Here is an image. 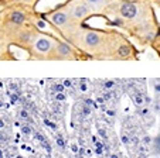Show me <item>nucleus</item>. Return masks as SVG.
Instances as JSON below:
<instances>
[{"label":"nucleus","mask_w":160,"mask_h":158,"mask_svg":"<svg viewBox=\"0 0 160 158\" xmlns=\"http://www.w3.org/2000/svg\"><path fill=\"white\" fill-rule=\"evenodd\" d=\"M42 158H45V157H42Z\"/></svg>","instance_id":"nucleus-26"},{"label":"nucleus","mask_w":160,"mask_h":158,"mask_svg":"<svg viewBox=\"0 0 160 158\" xmlns=\"http://www.w3.org/2000/svg\"><path fill=\"white\" fill-rule=\"evenodd\" d=\"M37 16H38V13L36 12V7L26 3V2L12 4L6 10L3 24H2V31L16 28V27H21V26L28 24V23H34Z\"/></svg>","instance_id":"nucleus-3"},{"label":"nucleus","mask_w":160,"mask_h":158,"mask_svg":"<svg viewBox=\"0 0 160 158\" xmlns=\"http://www.w3.org/2000/svg\"><path fill=\"white\" fill-rule=\"evenodd\" d=\"M153 89H154V92H156V95L160 93V79H154L153 81Z\"/></svg>","instance_id":"nucleus-14"},{"label":"nucleus","mask_w":160,"mask_h":158,"mask_svg":"<svg viewBox=\"0 0 160 158\" xmlns=\"http://www.w3.org/2000/svg\"><path fill=\"white\" fill-rule=\"evenodd\" d=\"M89 7L92 9L95 16H101V13L106 9L108 6H111L112 3H115L116 0H85Z\"/></svg>","instance_id":"nucleus-9"},{"label":"nucleus","mask_w":160,"mask_h":158,"mask_svg":"<svg viewBox=\"0 0 160 158\" xmlns=\"http://www.w3.org/2000/svg\"><path fill=\"white\" fill-rule=\"evenodd\" d=\"M57 37L52 34L44 33L40 30L38 34L36 36L30 50L27 51L28 60H38V61H51V55L54 47L57 44Z\"/></svg>","instance_id":"nucleus-4"},{"label":"nucleus","mask_w":160,"mask_h":158,"mask_svg":"<svg viewBox=\"0 0 160 158\" xmlns=\"http://www.w3.org/2000/svg\"><path fill=\"white\" fill-rule=\"evenodd\" d=\"M152 2H153V3H154V4H157V6H159V7H160V0H152Z\"/></svg>","instance_id":"nucleus-19"},{"label":"nucleus","mask_w":160,"mask_h":158,"mask_svg":"<svg viewBox=\"0 0 160 158\" xmlns=\"http://www.w3.org/2000/svg\"><path fill=\"white\" fill-rule=\"evenodd\" d=\"M130 96H132V99H133L136 106H142L143 104V96L139 93V90H135L133 93H130Z\"/></svg>","instance_id":"nucleus-10"},{"label":"nucleus","mask_w":160,"mask_h":158,"mask_svg":"<svg viewBox=\"0 0 160 158\" xmlns=\"http://www.w3.org/2000/svg\"><path fill=\"white\" fill-rule=\"evenodd\" d=\"M21 130H23V133H27V134H28V133H30V130H28V128H24V127H23V128H21Z\"/></svg>","instance_id":"nucleus-21"},{"label":"nucleus","mask_w":160,"mask_h":158,"mask_svg":"<svg viewBox=\"0 0 160 158\" xmlns=\"http://www.w3.org/2000/svg\"><path fill=\"white\" fill-rule=\"evenodd\" d=\"M153 148L156 150V152H159L160 154V134L153 140Z\"/></svg>","instance_id":"nucleus-12"},{"label":"nucleus","mask_w":160,"mask_h":158,"mask_svg":"<svg viewBox=\"0 0 160 158\" xmlns=\"http://www.w3.org/2000/svg\"><path fill=\"white\" fill-rule=\"evenodd\" d=\"M57 99H61V100H64V99H65V96H64V95H57Z\"/></svg>","instance_id":"nucleus-20"},{"label":"nucleus","mask_w":160,"mask_h":158,"mask_svg":"<svg viewBox=\"0 0 160 158\" xmlns=\"http://www.w3.org/2000/svg\"><path fill=\"white\" fill-rule=\"evenodd\" d=\"M17 158H23V157H20V155H18V157H17Z\"/></svg>","instance_id":"nucleus-25"},{"label":"nucleus","mask_w":160,"mask_h":158,"mask_svg":"<svg viewBox=\"0 0 160 158\" xmlns=\"http://www.w3.org/2000/svg\"><path fill=\"white\" fill-rule=\"evenodd\" d=\"M23 2H26V3H28V4H31V6L36 7V6H37V3H38L40 0H23Z\"/></svg>","instance_id":"nucleus-15"},{"label":"nucleus","mask_w":160,"mask_h":158,"mask_svg":"<svg viewBox=\"0 0 160 158\" xmlns=\"http://www.w3.org/2000/svg\"><path fill=\"white\" fill-rule=\"evenodd\" d=\"M57 144H60L61 148H64V141H62V138L61 137H57Z\"/></svg>","instance_id":"nucleus-16"},{"label":"nucleus","mask_w":160,"mask_h":158,"mask_svg":"<svg viewBox=\"0 0 160 158\" xmlns=\"http://www.w3.org/2000/svg\"><path fill=\"white\" fill-rule=\"evenodd\" d=\"M111 60H116V61L138 60V50H136L135 45L122 34V37L119 38V41L116 42V45H115V50L112 52Z\"/></svg>","instance_id":"nucleus-8"},{"label":"nucleus","mask_w":160,"mask_h":158,"mask_svg":"<svg viewBox=\"0 0 160 158\" xmlns=\"http://www.w3.org/2000/svg\"><path fill=\"white\" fill-rule=\"evenodd\" d=\"M40 17H41L45 23H48L52 28H55V31H57L61 36V38L65 40V41H68L70 37L82 26V24H78L77 21L72 20V17L70 16V13H68V10H67L64 3L57 4V6L52 7L51 10L40 14Z\"/></svg>","instance_id":"nucleus-2"},{"label":"nucleus","mask_w":160,"mask_h":158,"mask_svg":"<svg viewBox=\"0 0 160 158\" xmlns=\"http://www.w3.org/2000/svg\"><path fill=\"white\" fill-rule=\"evenodd\" d=\"M64 86H71V81H65L64 82Z\"/></svg>","instance_id":"nucleus-18"},{"label":"nucleus","mask_w":160,"mask_h":158,"mask_svg":"<svg viewBox=\"0 0 160 158\" xmlns=\"http://www.w3.org/2000/svg\"><path fill=\"white\" fill-rule=\"evenodd\" d=\"M40 28L37 27L34 23H28L24 24L21 27H16V28H10V30H4V36L9 40L10 44L16 45V47L21 48L27 52L30 50L31 44H33L36 36L38 34Z\"/></svg>","instance_id":"nucleus-5"},{"label":"nucleus","mask_w":160,"mask_h":158,"mask_svg":"<svg viewBox=\"0 0 160 158\" xmlns=\"http://www.w3.org/2000/svg\"><path fill=\"white\" fill-rule=\"evenodd\" d=\"M0 158H4V155H3V152H2V150H0Z\"/></svg>","instance_id":"nucleus-24"},{"label":"nucleus","mask_w":160,"mask_h":158,"mask_svg":"<svg viewBox=\"0 0 160 158\" xmlns=\"http://www.w3.org/2000/svg\"><path fill=\"white\" fill-rule=\"evenodd\" d=\"M4 127V122L3 120H0V128H3Z\"/></svg>","instance_id":"nucleus-22"},{"label":"nucleus","mask_w":160,"mask_h":158,"mask_svg":"<svg viewBox=\"0 0 160 158\" xmlns=\"http://www.w3.org/2000/svg\"><path fill=\"white\" fill-rule=\"evenodd\" d=\"M152 48L156 51L157 55L160 57V31H159V34L156 36V38L153 40V42H152Z\"/></svg>","instance_id":"nucleus-11"},{"label":"nucleus","mask_w":160,"mask_h":158,"mask_svg":"<svg viewBox=\"0 0 160 158\" xmlns=\"http://www.w3.org/2000/svg\"><path fill=\"white\" fill-rule=\"evenodd\" d=\"M122 33L116 30H99L82 24L70 37L68 42L84 55L85 60H111Z\"/></svg>","instance_id":"nucleus-1"},{"label":"nucleus","mask_w":160,"mask_h":158,"mask_svg":"<svg viewBox=\"0 0 160 158\" xmlns=\"http://www.w3.org/2000/svg\"><path fill=\"white\" fill-rule=\"evenodd\" d=\"M64 4H65L70 16L72 17V20L78 24H85V21L89 20L92 16H95L85 0H67L64 2Z\"/></svg>","instance_id":"nucleus-7"},{"label":"nucleus","mask_w":160,"mask_h":158,"mask_svg":"<svg viewBox=\"0 0 160 158\" xmlns=\"http://www.w3.org/2000/svg\"><path fill=\"white\" fill-rule=\"evenodd\" d=\"M7 3V0H0V4H6Z\"/></svg>","instance_id":"nucleus-23"},{"label":"nucleus","mask_w":160,"mask_h":158,"mask_svg":"<svg viewBox=\"0 0 160 158\" xmlns=\"http://www.w3.org/2000/svg\"><path fill=\"white\" fill-rule=\"evenodd\" d=\"M115 81H103L102 82V86L103 88H106V89H112V88L115 86Z\"/></svg>","instance_id":"nucleus-13"},{"label":"nucleus","mask_w":160,"mask_h":158,"mask_svg":"<svg viewBox=\"0 0 160 158\" xmlns=\"http://www.w3.org/2000/svg\"><path fill=\"white\" fill-rule=\"evenodd\" d=\"M0 141H7L6 136H4V134H0Z\"/></svg>","instance_id":"nucleus-17"},{"label":"nucleus","mask_w":160,"mask_h":158,"mask_svg":"<svg viewBox=\"0 0 160 158\" xmlns=\"http://www.w3.org/2000/svg\"><path fill=\"white\" fill-rule=\"evenodd\" d=\"M78 60H85L84 55L71 42L65 41L62 38H58L57 44L54 47V51H52L51 61H78Z\"/></svg>","instance_id":"nucleus-6"}]
</instances>
